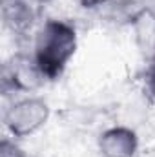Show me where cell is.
Wrapping results in <instances>:
<instances>
[{
  "mask_svg": "<svg viewBox=\"0 0 155 157\" xmlns=\"http://www.w3.org/2000/svg\"><path fill=\"white\" fill-rule=\"evenodd\" d=\"M0 157H28L26 152L18 146L17 139L13 137H4L2 139V144H0Z\"/></svg>",
  "mask_w": 155,
  "mask_h": 157,
  "instance_id": "cell-7",
  "label": "cell"
},
{
  "mask_svg": "<svg viewBox=\"0 0 155 157\" xmlns=\"http://www.w3.org/2000/svg\"><path fill=\"white\" fill-rule=\"evenodd\" d=\"M82 9H89V11H99L108 0H75Z\"/></svg>",
  "mask_w": 155,
  "mask_h": 157,
  "instance_id": "cell-9",
  "label": "cell"
},
{
  "mask_svg": "<svg viewBox=\"0 0 155 157\" xmlns=\"http://www.w3.org/2000/svg\"><path fill=\"white\" fill-rule=\"evenodd\" d=\"M78 48L77 28L64 18H46L33 35L31 53L47 82L62 77Z\"/></svg>",
  "mask_w": 155,
  "mask_h": 157,
  "instance_id": "cell-1",
  "label": "cell"
},
{
  "mask_svg": "<svg viewBox=\"0 0 155 157\" xmlns=\"http://www.w3.org/2000/svg\"><path fill=\"white\" fill-rule=\"evenodd\" d=\"M47 80L42 75L39 64L29 51H17L13 53L2 66V93L6 97L13 95H31L40 90Z\"/></svg>",
  "mask_w": 155,
  "mask_h": 157,
  "instance_id": "cell-3",
  "label": "cell"
},
{
  "mask_svg": "<svg viewBox=\"0 0 155 157\" xmlns=\"http://www.w3.org/2000/svg\"><path fill=\"white\" fill-rule=\"evenodd\" d=\"M0 15L4 29L17 39L28 37L40 26V6L31 0H2Z\"/></svg>",
  "mask_w": 155,
  "mask_h": 157,
  "instance_id": "cell-4",
  "label": "cell"
},
{
  "mask_svg": "<svg viewBox=\"0 0 155 157\" xmlns=\"http://www.w3.org/2000/svg\"><path fill=\"white\" fill-rule=\"evenodd\" d=\"M142 6H144L146 20L155 24V0H142Z\"/></svg>",
  "mask_w": 155,
  "mask_h": 157,
  "instance_id": "cell-10",
  "label": "cell"
},
{
  "mask_svg": "<svg viewBox=\"0 0 155 157\" xmlns=\"http://www.w3.org/2000/svg\"><path fill=\"white\" fill-rule=\"evenodd\" d=\"M31 2L42 7V6H47V4H51V2H55V0H31Z\"/></svg>",
  "mask_w": 155,
  "mask_h": 157,
  "instance_id": "cell-11",
  "label": "cell"
},
{
  "mask_svg": "<svg viewBox=\"0 0 155 157\" xmlns=\"http://www.w3.org/2000/svg\"><path fill=\"white\" fill-rule=\"evenodd\" d=\"M146 88L152 93V97L155 99V55H153V59L150 60V66L146 70Z\"/></svg>",
  "mask_w": 155,
  "mask_h": 157,
  "instance_id": "cell-8",
  "label": "cell"
},
{
  "mask_svg": "<svg viewBox=\"0 0 155 157\" xmlns=\"http://www.w3.org/2000/svg\"><path fill=\"white\" fill-rule=\"evenodd\" d=\"M99 13L115 26H139L146 18L142 0H108Z\"/></svg>",
  "mask_w": 155,
  "mask_h": 157,
  "instance_id": "cell-6",
  "label": "cell"
},
{
  "mask_svg": "<svg viewBox=\"0 0 155 157\" xmlns=\"http://www.w3.org/2000/svg\"><path fill=\"white\" fill-rule=\"evenodd\" d=\"M51 108L47 101L39 95H22L15 97L9 106L4 110V128L13 139H26L35 135L49 121Z\"/></svg>",
  "mask_w": 155,
  "mask_h": 157,
  "instance_id": "cell-2",
  "label": "cell"
},
{
  "mask_svg": "<svg viewBox=\"0 0 155 157\" xmlns=\"http://www.w3.org/2000/svg\"><path fill=\"white\" fill-rule=\"evenodd\" d=\"M139 146L141 143L137 132L124 124L102 130L97 139V148L102 157H137Z\"/></svg>",
  "mask_w": 155,
  "mask_h": 157,
  "instance_id": "cell-5",
  "label": "cell"
}]
</instances>
